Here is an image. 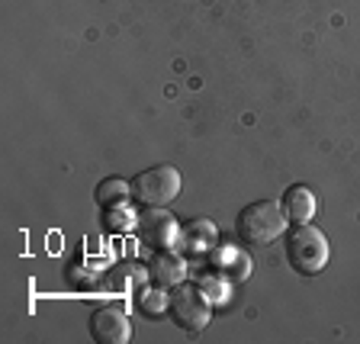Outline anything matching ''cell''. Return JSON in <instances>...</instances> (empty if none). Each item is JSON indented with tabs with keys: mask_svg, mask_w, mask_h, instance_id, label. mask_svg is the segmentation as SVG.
<instances>
[{
	"mask_svg": "<svg viewBox=\"0 0 360 344\" xmlns=\"http://www.w3.org/2000/svg\"><path fill=\"white\" fill-rule=\"evenodd\" d=\"M286 210L283 203H274V200H257V203H248L245 210L238 212L235 219V232L245 245L251 248H264L270 241H277L280 235H286Z\"/></svg>",
	"mask_w": 360,
	"mask_h": 344,
	"instance_id": "6da1fadb",
	"label": "cell"
},
{
	"mask_svg": "<svg viewBox=\"0 0 360 344\" xmlns=\"http://www.w3.org/2000/svg\"><path fill=\"white\" fill-rule=\"evenodd\" d=\"M328 257L331 248L322 229H315L309 222H296V229H286V261L300 277L322 274Z\"/></svg>",
	"mask_w": 360,
	"mask_h": 344,
	"instance_id": "7a4b0ae2",
	"label": "cell"
},
{
	"mask_svg": "<svg viewBox=\"0 0 360 344\" xmlns=\"http://www.w3.org/2000/svg\"><path fill=\"white\" fill-rule=\"evenodd\" d=\"M184 190V177L174 165H158L132 177V200L139 206H171Z\"/></svg>",
	"mask_w": 360,
	"mask_h": 344,
	"instance_id": "3957f363",
	"label": "cell"
},
{
	"mask_svg": "<svg viewBox=\"0 0 360 344\" xmlns=\"http://www.w3.org/2000/svg\"><path fill=\"white\" fill-rule=\"evenodd\" d=\"M171 319L187 331V335H200L206 325L212 322V302L196 290L193 284H177L171 286V306H167Z\"/></svg>",
	"mask_w": 360,
	"mask_h": 344,
	"instance_id": "277c9868",
	"label": "cell"
},
{
	"mask_svg": "<svg viewBox=\"0 0 360 344\" xmlns=\"http://www.w3.org/2000/svg\"><path fill=\"white\" fill-rule=\"evenodd\" d=\"M135 229H139V238L148 248H155V251H165L174 241H180V225L165 206H148V210L139 216Z\"/></svg>",
	"mask_w": 360,
	"mask_h": 344,
	"instance_id": "5b68a950",
	"label": "cell"
},
{
	"mask_svg": "<svg viewBox=\"0 0 360 344\" xmlns=\"http://www.w3.org/2000/svg\"><path fill=\"white\" fill-rule=\"evenodd\" d=\"M90 338L97 344H126L132 341V322L129 315L116 306H100L90 315Z\"/></svg>",
	"mask_w": 360,
	"mask_h": 344,
	"instance_id": "8992f818",
	"label": "cell"
},
{
	"mask_svg": "<svg viewBox=\"0 0 360 344\" xmlns=\"http://www.w3.org/2000/svg\"><path fill=\"white\" fill-rule=\"evenodd\" d=\"M148 277L158 286H177L187 277V261L180 255H174L171 248L155 251V257H148Z\"/></svg>",
	"mask_w": 360,
	"mask_h": 344,
	"instance_id": "52a82bcc",
	"label": "cell"
},
{
	"mask_svg": "<svg viewBox=\"0 0 360 344\" xmlns=\"http://www.w3.org/2000/svg\"><path fill=\"white\" fill-rule=\"evenodd\" d=\"M219 229L210 222V219H193L180 229V245L187 255H210V248L216 245Z\"/></svg>",
	"mask_w": 360,
	"mask_h": 344,
	"instance_id": "ba28073f",
	"label": "cell"
},
{
	"mask_svg": "<svg viewBox=\"0 0 360 344\" xmlns=\"http://www.w3.org/2000/svg\"><path fill=\"white\" fill-rule=\"evenodd\" d=\"M283 210L292 222H309L315 216V210H319V196L309 187H302V184H292L283 193Z\"/></svg>",
	"mask_w": 360,
	"mask_h": 344,
	"instance_id": "9c48e42d",
	"label": "cell"
},
{
	"mask_svg": "<svg viewBox=\"0 0 360 344\" xmlns=\"http://www.w3.org/2000/svg\"><path fill=\"white\" fill-rule=\"evenodd\" d=\"M97 203L100 206H112V203H126L129 196H132V184L122 177H106L100 180V187H97Z\"/></svg>",
	"mask_w": 360,
	"mask_h": 344,
	"instance_id": "30bf717a",
	"label": "cell"
},
{
	"mask_svg": "<svg viewBox=\"0 0 360 344\" xmlns=\"http://www.w3.org/2000/svg\"><path fill=\"white\" fill-rule=\"evenodd\" d=\"M165 286H142V290H139V296H135V302H139V309H142L145 315H151V319H155V315H161L165 312L167 306H171V296H165Z\"/></svg>",
	"mask_w": 360,
	"mask_h": 344,
	"instance_id": "8fae6325",
	"label": "cell"
},
{
	"mask_svg": "<svg viewBox=\"0 0 360 344\" xmlns=\"http://www.w3.org/2000/svg\"><path fill=\"white\" fill-rule=\"evenodd\" d=\"M106 229H112V232H126V229H132L139 219L132 216V212H126V203H112V206H106Z\"/></svg>",
	"mask_w": 360,
	"mask_h": 344,
	"instance_id": "7c38bea8",
	"label": "cell"
}]
</instances>
